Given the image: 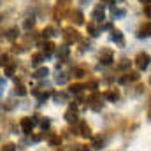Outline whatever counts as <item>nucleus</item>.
<instances>
[{
	"instance_id": "a878e982",
	"label": "nucleus",
	"mask_w": 151,
	"mask_h": 151,
	"mask_svg": "<svg viewBox=\"0 0 151 151\" xmlns=\"http://www.w3.org/2000/svg\"><path fill=\"white\" fill-rule=\"evenodd\" d=\"M34 23H35V19H34V18H27V21H25V28H27V30L34 28Z\"/></svg>"
},
{
	"instance_id": "f03ea898",
	"label": "nucleus",
	"mask_w": 151,
	"mask_h": 151,
	"mask_svg": "<svg viewBox=\"0 0 151 151\" xmlns=\"http://www.w3.org/2000/svg\"><path fill=\"white\" fill-rule=\"evenodd\" d=\"M135 63H137V67H139L141 70L148 69V65H150V55H148V53H139V55L135 56Z\"/></svg>"
},
{
	"instance_id": "a211bd4d",
	"label": "nucleus",
	"mask_w": 151,
	"mask_h": 151,
	"mask_svg": "<svg viewBox=\"0 0 151 151\" xmlns=\"http://www.w3.org/2000/svg\"><path fill=\"white\" fill-rule=\"evenodd\" d=\"M55 47H56V46H55L53 42H46V44H44V53H46V56L51 55V53L55 51Z\"/></svg>"
},
{
	"instance_id": "9d476101",
	"label": "nucleus",
	"mask_w": 151,
	"mask_h": 151,
	"mask_svg": "<svg viewBox=\"0 0 151 151\" xmlns=\"http://www.w3.org/2000/svg\"><path fill=\"white\" fill-rule=\"evenodd\" d=\"M102 148H104V139H102V135L93 137V150H102Z\"/></svg>"
},
{
	"instance_id": "6e6552de",
	"label": "nucleus",
	"mask_w": 151,
	"mask_h": 151,
	"mask_svg": "<svg viewBox=\"0 0 151 151\" xmlns=\"http://www.w3.org/2000/svg\"><path fill=\"white\" fill-rule=\"evenodd\" d=\"M100 62H102L104 65H111V63H113V53H111V51H104V53L100 55Z\"/></svg>"
},
{
	"instance_id": "ddd939ff",
	"label": "nucleus",
	"mask_w": 151,
	"mask_h": 151,
	"mask_svg": "<svg viewBox=\"0 0 151 151\" xmlns=\"http://www.w3.org/2000/svg\"><path fill=\"white\" fill-rule=\"evenodd\" d=\"M47 72H49V70H47V67H40V69H37V70L34 72V77H35V79H40V77L47 76Z\"/></svg>"
},
{
	"instance_id": "5701e85b",
	"label": "nucleus",
	"mask_w": 151,
	"mask_h": 151,
	"mask_svg": "<svg viewBox=\"0 0 151 151\" xmlns=\"http://www.w3.org/2000/svg\"><path fill=\"white\" fill-rule=\"evenodd\" d=\"M70 5V0H56V7L58 9H67Z\"/></svg>"
},
{
	"instance_id": "7c9ffc66",
	"label": "nucleus",
	"mask_w": 151,
	"mask_h": 151,
	"mask_svg": "<svg viewBox=\"0 0 151 151\" xmlns=\"http://www.w3.org/2000/svg\"><path fill=\"white\" fill-rule=\"evenodd\" d=\"M5 74H7V76L14 74V65H7V67H5Z\"/></svg>"
},
{
	"instance_id": "39448f33",
	"label": "nucleus",
	"mask_w": 151,
	"mask_h": 151,
	"mask_svg": "<svg viewBox=\"0 0 151 151\" xmlns=\"http://www.w3.org/2000/svg\"><path fill=\"white\" fill-rule=\"evenodd\" d=\"M139 72H128V74H125L123 77H119V83L121 84H125V83H134V81H139Z\"/></svg>"
},
{
	"instance_id": "f8f14e48",
	"label": "nucleus",
	"mask_w": 151,
	"mask_h": 151,
	"mask_svg": "<svg viewBox=\"0 0 151 151\" xmlns=\"http://www.w3.org/2000/svg\"><path fill=\"white\" fill-rule=\"evenodd\" d=\"M106 99H107V100H113V102H116V100L119 99L118 90H111V91H107V93H106Z\"/></svg>"
},
{
	"instance_id": "0eeeda50",
	"label": "nucleus",
	"mask_w": 151,
	"mask_h": 151,
	"mask_svg": "<svg viewBox=\"0 0 151 151\" xmlns=\"http://www.w3.org/2000/svg\"><path fill=\"white\" fill-rule=\"evenodd\" d=\"M65 119L69 123H76L77 121V113H76V106H70V109L65 113Z\"/></svg>"
},
{
	"instance_id": "72a5a7b5",
	"label": "nucleus",
	"mask_w": 151,
	"mask_h": 151,
	"mask_svg": "<svg viewBox=\"0 0 151 151\" xmlns=\"http://www.w3.org/2000/svg\"><path fill=\"white\" fill-rule=\"evenodd\" d=\"M141 4H144V5H150V0H139Z\"/></svg>"
},
{
	"instance_id": "aec40b11",
	"label": "nucleus",
	"mask_w": 151,
	"mask_h": 151,
	"mask_svg": "<svg viewBox=\"0 0 151 151\" xmlns=\"http://www.w3.org/2000/svg\"><path fill=\"white\" fill-rule=\"evenodd\" d=\"M11 65V56L9 55H2L0 56V67H7Z\"/></svg>"
},
{
	"instance_id": "dca6fc26",
	"label": "nucleus",
	"mask_w": 151,
	"mask_h": 151,
	"mask_svg": "<svg viewBox=\"0 0 151 151\" xmlns=\"http://www.w3.org/2000/svg\"><path fill=\"white\" fill-rule=\"evenodd\" d=\"M88 32H90V35H93V37H97V35H99V32H100V28H99L97 25H93V23H90V25H88Z\"/></svg>"
},
{
	"instance_id": "c756f323",
	"label": "nucleus",
	"mask_w": 151,
	"mask_h": 151,
	"mask_svg": "<svg viewBox=\"0 0 151 151\" xmlns=\"http://www.w3.org/2000/svg\"><path fill=\"white\" fill-rule=\"evenodd\" d=\"M74 74H76V77H84V76H86V72H84L83 69H76Z\"/></svg>"
},
{
	"instance_id": "4be33fe9",
	"label": "nucleus",
	"mask_w": 151,
	"mask_h": 151,
	"mask_svg": "<svg viewBox=\"0 0 151 151\" xmlns=\"http://www.w3.org/2000/svg\"><path fill=\"white\" fill-rule=\"evenodd\" d=\"M51 35H55V28L53 27H46L42 30V37H51Z\"/></svg>"
},
{
	"instance_id": "4468645a",
	"label": "nucleus",
	"mask_w": 151,
	"mask_h": 151,
	"mask_svg": "<svg viewBox=\"0 0 151 151\" xmlns=\"http://www.w3.org/2000/svg\"><path fill=\"white\" fill-rule=\"evenodd\" d=\"M130 60H127V58H123V60H119V63H118V69L119 70H127V69H130Z\"/></svg>"
},
{
	"instance_id": "6ab92c4d",
	"label": "nucleus",
	"mask_w": 151,
	"mask_h": 151,
	"mask_svg": "<svg viewBox=\"0 0 151 151\" xmlns=\"http://www.w3.org/2000/svg\"><path fill=\"white\" fill-rule=\"evenodd\" d=\"M14 93H16V95H19V97H23V95H27V88H25L23 84H16Z\"/></svg>"
},
{
	"instance_id": "1a4fd4ad",
	"label": "nucleus",
	"mask_w": 151,
	"mask_h": 151,
	"mask_svg": "<svg viewBox=\"0 0 151 151\" xmlns=\"http://www.w3.org/2000/svg\"><path fill=\"white\" fill-rule=\"evenodd\" d=\"M111 39H113L114 42H118L119 46H123V44H125V39H123V34H121L119 30H113V32H111Z\"/></svg>"
},
{
	"instance_id": "b1692460",
	"label": "nucleus",
	"mask_w": 151,
	"mask_h": 151,
	"mask_svg": "<svg viewBox=\"0 0 151 151\" xmlns=\"http://www.w3.org/2000/svg\"><path fill=\"white\" fill-rule=\"evenodd\" d=\"M18 35H19V30H18L16 27H14V28H11V30H9V34H7V37L11 39V40H14Z\"/></svg>"
},
{
	"instance_id": "9b49d317",
	"label": "nucleus",
	"mask_w": 151,
	"mask_h": 151,
	"mask_svg": "<svg viewBox=\"0 0 151 151\" xmlns=\"http://www.w3.org/2000/svg\"><path fill=\"white\" fill-rule=\"evenodd\" d=\"M81 135L83 137H91V128L86 123H81Z\"/></svg>"
},
{
	"instance_id": "7ed1b4c3",
	"label": "nucleus",
	"mask_w": 151,
	"mask_h": 151,
	"mask_svg": "<svg viewBox=\"0 0 151 151\" xmlns=\"http://www.w3.org/2000/svg\"><path fill=\"white\" fill-rule=\"evenodd\" d=\"M104 16H106L104 5H95V9H93V12H91V18L99 23V21H104Z\"/></svg>"
},
{
	"instance_id": "c85d7f7f",
	"label": "nucleus",
	"mask_w": 151,
	"mask_h": 151,
	"mask_svg": "<svg viewBox=\"0 0 151 151\" xmlns=\"http://www.w3.org/2000/svg\"><path fill=\"white\" fill-rule=\"evenodd\" d=\"M2 151H16V144H12V142H9V144H5Z\"/></svg>"
},
{
	"instance_id": "423d86ee",
	"label": "nucleus",
	"mask_w": 151,
	"mask_h": 151,
	"mask_svg": "<svg viewBox=\"0 0 151 151\" xmlns=\"http://www.w3.org/2000/svg\"><path fill=\"white\" fill-rule=\"evenodd\" d=\"M137 37L139 39H146L150 37V21H146L141 28H139V32H137Z\"/></svg>"
},
{
	"instance_id": "20e7f679",
	"label": "nucleus",
	"mask_w": 151,
	"mask_h": 151,
	"mask_svg": "<svg viewBox=\"0 0 151 151\" xmlns=\"http://www.w3.org/2000/svg\"><path fill=\"white\" fill-rule=\"evenodd\" d=\"M19 127H21V130H23L25 134H30L32 128H34V119H32V118H23V119L19 121Z\"/></svg>"
},
{
	"instance_id": "cd10ccee",
	"label": "nucleus",
	"mask_w": 151,
	"mask_h": 151,
	"mask_svg": "<svg viewBox=\"0 0 151 151\" xmlns=\"http://www.w3.org/2000/svg\"><path fill=\"white\" fill-rule=\"evenodd\" d=\"M70 150H72V151H88V146H83V144H74Z\"/></svg>"
},
{
	"instance_id": "2eb2a0df",
	"label": "nucleus",
	"mask_w": 151,
	"mask_h": 151,
	"mask_svg": "<svg viewBox=\"0 0 151 151\" xmlns=\"http://www.w3.org/2000/svg\"><path fill=\"white\" fill-rule=\"evenodd\" d=\"M42 60H44V55H42V53H34V55H32V63H34V65L42 63Z\"/></svg>"
},
{
	"instance_id": "412c9836",
	"label": "nucleus",
	"mask_w": 151,
	"mask_h": 151,
	"mask_svg": "<svg viewBox=\"0 0 151 151\" xmlns=\"http://www.w3.org/2000/svg\"><path fill=\"white\" fill-rule=\"evenodd\" d=\"M60 142H62L60 135H49V144L51 146H60Z\"/></svg>"
},
{
	"instance_id": "473e14b6",
	"label": "nucleus",
	"mask_w": 151,
	"mask_h": 151,
	"mask_svg": "<svg viewBox=\"0 0 151 151\" xmlns=\"http://www.w3.org/2000/svg\"><path fill=\"white\" fill-rule=\"evenodd\" d=\"M40 127H42V128H47V127H49V119H42V121H40Z\"/></svg>"
},
{
	"instance_id": "f257e3e1",
	"label": "nucleus",
	"mask_w": 151,
	"mask_h": 151,
	"mask_svg": "<svg viewBox=\"0 0 151 151\" xmlns=\"http://www.w3.org/2000/svg\"><path fill=\"white\" fill-rule=\"evenodd\" d=\"M63 39H65L67 44H74V42L79 40V34H77V30H74V28L69 27V28L63 30Z\"/></svg>"
},
{
	"instance_id": "bb28decb",
	"label": "nucleus",
	"mask_w": 151,
	"mask_h": 151,
	"mask_svg": "<svg viewBox=\"0 0 151 151\" xmlns=\"http://www.w3.org/2000/svg\"><path fill=\"white\" fill-rule=\"evenodd\" d=\"M67 55H69V47H67V46H62V47L58 49V56L63 58V56H67Z\"/></svg>"
},
{
	"instance_id": "393cba45",
	"label": "nucleus",
	"mask_w": 151,
	"mask_h": 151,
	"mask_svg": "<svg viewBox=\"0 0 151 151\" xmlns=\"http://www.w3.org/2000/svg\"><path fill=\"white\" fill-rule=\"evenodd\" d=\"M83 88H84V86H83V84H79V83L70 84V91H72V93H81V91H83Z\"/></svg>"
},
{
	"instance_id": "2f4dec72",
	"label": "nucleus",
	"mask_w": 151,
	"mask_h": 151,
	"mask_svg": "<svg viewBox=\"0 0 151 151\" xmlns=\"http://www.w3.org/2000/svg\"><path fill=\"white\" fill-rule=\"evenodd\" d=\"M49 99V93H42V95H39V100L40 102H44V100H47Z\"/></svg>"
},
{
	"instance_id": "f3484780",
	"label": "nucleus",
	"mask_w": 151,
	"mask_h": 151,
	"mask_svg": "<svg viewBox=\"0 0 151 151\" xmlns=\"http://www.w3.org/2000/svg\"><path fill=\"white\" fill-rule=\"evenodd\" d=\"M83 19H84V16H83V12H79V11H76L74 14H72V21H76L77 25H81V23H83Z\"/></svg>"
}]
</instances>
